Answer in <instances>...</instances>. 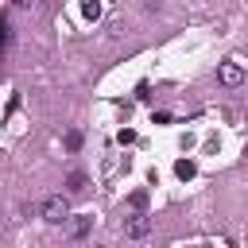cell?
I'll use <instances>...</instances> for the list:
<instances>
[{
	"instance_id": "52a82bcc",
	"label": "cell",
	"mask_w": 248,
	"mask_h": 248,
	"mask_svg": "<svg viewBox=\"0 0 248 248\" xmlns=\"http://www.w3.org/2000/svg\"><path fill=\"white\" fill-rule=\"evenodd\" d=\"M81 16H85V19H97V16H101V4H97V0H93V4H81Z\"/></svg>"
},
{
	"instance_id": "277c9868",
	"label": "cell",
	"mask_w": 248,
	"mask_h": 248,
	"mask_svg": "<svg viewBox=\"0 0 248 248\" xmlns=\"http://www.w3.org/2000/svg\"><path fill=\"white\" fill-rule=\"evenodd\" d=\"M174 174H178L182 182H190V178L198 174V163H194V159H178V163H174Z\"/></svg>"
},
{
	"instance_id": "3957f363",
	"label": "cell",
	"mask_w": 248,
	"mask_h": 248,
	"mask_svg": "<svg viewBox=\"0 0 248 248\" xmlns=\"http://www.w3.org/2000/svg\"><path fill=\"white\" fill-rule=\"evenodd\" d=\"M147 232H151V217H147V213H132V217L124 221V236H128V240H143Z\"/></svg>"
},
{
	"instance_id": "30bf717a",
	"label": "cell",
	"mask_w": 248,
	"mask_h": 248,
	"mask_svg": "<svg viewBox=\"0 0 248 248\" xmlns=\"http://www.w3.org/2000/svg\"><path fill=\"white\" fill-rule=\"evenodd\" d=\"M66 147H70V151H78V147H81V136H78V132H70V136H66Z\"/></svg>"
},
{
	"instance_id": "9c48e42d",
	"label": "cell",
	"mask_w": 248,
	"mask_h": 248,
	"mask_svg": "<svg viewBox=\"0 0 248 248\" xmlns=\"http://www.w3.org/2000/svg\"><path fill=\"white\" fill-rule=\"evenodd\" d=\"M12 43V27H8V19L0 16V46H8Z\"/></svg>"
},
{
	"instance_id": "5b68a950",
	"label": "cell",
	"mask_w": 248,
	"mask_h": 248,
	"mask_svg": "<svg viewBox=\"0 0 248 248\" xmlns=\"http://www.w3.org/2000/svg\"><path fill=\"white\" fill-rule=\"evenodd\" d=\"M85 232H89V217H74V221H70V236H74V240H81Z\"/></svg>"
},
{
	"instance_id": "ba28073f",
	"label": "cell",
	"mask_w": 248,
	"mask_h": 248,
	"mask_svg": "<svg viewBox=\"0 0 248 248\" xmlns=\"http://www.w3.org/2000/svg\"><path fill=\"white\" fill-rule=\"evenodd\" d=\"M70 190H74V194H78V190H85V174H81V170H74V174H70Z\"/></svg>"
},
{
	"instance_id": "6da1fadb",
	"label": "cell",
	"mask_w": 248,
	"mask_h": 248,
	"mask_svg": "<svg viewBox=\"0 0 248 248\" xmlns=\"http://www.w3.org/2000/svg\"><path fill=\"white\" fill-rule=\"evenodd\" d=\"M39 213H43V221H50V225H62V221H70V202H66L62 194H50V198H43Z\"/></svg>"
},
{
	"instance_id": "8992f818",
	"label": "cell",
	"mask_w": 248,
	"mask_h": 248,
	"mask_svg": "<svg viewBox=\"0 0 248 248\" xmlns=\"http://www.w3.org/2000/svg\"><path fill=\"white\" fill-rule=\"evenodd\" d=\"M128 202H132V209H136V213H143V209H147V194H143V190H136Z\"/></svg>"
},
{
	"instance_id": "7a4b0ae2",
	"label": "cell",
	"mask_w": 248,
	"mask_h": 248,
	"mask_svg": "<svg viewBox=\"0 0 248 248\" xmlns=\"http://www.w3.org/2000/svg\"><path fill=\"white\" fill-rule=\"evenodd\" d=\"M217 81H221V85H229V89H232V85H240V81H244V66H240L236 58L221 62V66H217Z\"/></svg>"
}]
</instances>
